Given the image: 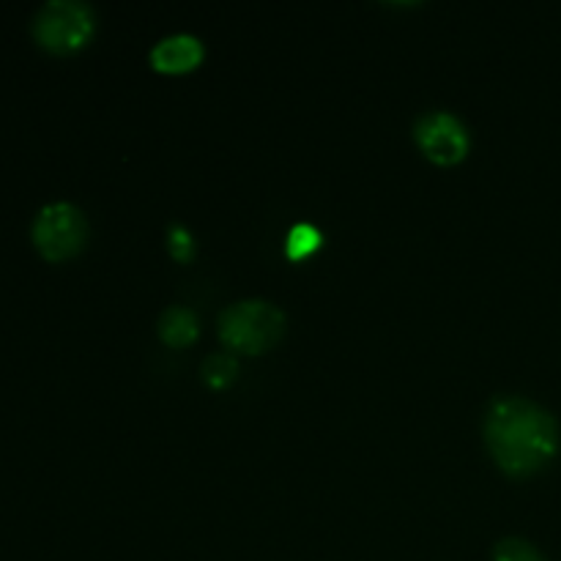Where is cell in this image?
<instances>
[{"mask_svg":"<svg viewBox=\"0 0 561 561\" xmlns=\"http://www.w3.org/2000/svg\"><path fill=\"white\" fill-rule=\"evenodd\" d=\"M33 247L42 252L47 261L60 263L75 257L88 241V219L75 203L55 201L38 208L31 225Z\"/></svg>","mask_w":561,"mask_h":561,"instance_id":"cell-4","label":"cell"},{"mask_svg":"<svg viewBox=\"0 0 561 561\" xmlns=\"http://www.w3.org/2000/svg\"><path fill=\"white\" fill-rule=\"evenodd\" d=\"M493 561H546V557L529 540L507 537V540H502L493 548Z\"/></svg>","mask_w":561,"mask_h":561,"instance_id":"cell-10","label":"cell"},{"mask_svg":"<svg viewBox=\"0 0 561 561\" xmlns=\"http://www.w3.org/2000/svg\"><path fill=\"white\" fill-rule=\"evenodd\" d=\"M96 31V14L82 0H47L31 20V33L42 49L69 55L85 47Z\"/></svg>","mask_w":561,"mask_h":561,"instance_id":"cell-3","label":"cell"},{"mask_svg":"<svg viewBox=\"0 0 561 561\" xmlns=\"http://www.w3.org/2000/svg\"><path fill=\"white\" fill-rule=\"evenodd\" d=\"M206 58V47L197 36L192 33H175V36L162 38L157 47L148 55V64H151L153 71L159 75H190Z\"/></svg>","mask_w":561,"mask_h":561,"instance_id":"cell-6","label":"cell"},{"mask_svg":"<svg viewBox=\"0 0 561 561\" xmlns=\"http://www.w3.org/2000/svg\"><path fill=\"white\" fill-rule=\"evenodd\" d=\"M414 140L427 162L438 168H453L460 164L471 151V135L458 115L447 110H433L425 113L414 124Z\"/></svg>","mask_w":561,"mask_h":561,"instance_id":"cell-5","label":"cell"},{"mask_svg":"<svg viewBox=\"0 0 561 561\" xmlns=\"http://www.w3.org/2000/svg\"><path fill=\"white\" fill-rule=\"evenodd\" d=\"M168 252L173 261L190 263L197 252L195 236L184 225H168Z\"/></svg>","mask_w":561,"mask_h":561,"instance_id":"cell-11","label":"cell"},{"mask_svg":"<svg viewBox=\"0 0 561 561\" xmlns=\"http://www.w3.org/2000/svg\"><path fill=\"white\" fill-rule=\"evenodd\" d=\"M217 332L225 348L233 354H266L283 340L285 312L266 299L233 301L219 312Z\"/></svg>","mask_w":561,"mask_h":561,"instance_id":"cell-2","label":"cell"},{"mask_svg":"<svg viewBox=\"0 0 561 561\" xmlns=\"http://www.w3.org/2000/svg\"><path fill=\"white\" fill-rule=\"evenodd\" d=\"M201 378L208 389L214 392H222L230 383L239 378V362L233 354H211L203 359L201 365Z\"/></svg>","mask_w":561,"mask_h":561,"instance_id":"cell-9","label":"cell"},{"mask_svg":"<svg viewBox=\"0 0 561 561\" xmlns=\"http://www.w3.org/2000/svg\"><path fill=\"white\" fill-rule=\"evenodd\" d=\"M323 244V233L310 222H296L285 236V257L290 263H301L316 255Z\"/></svg>","mask_w":561,"mask_h":561,"instance_id":"cell-8","label":"cell"},{"mask_svg":"<svg viewBox=\"0 0 561 561\" xmlns=\"http://www.w3.org/2000/svg\"><path fill=\"white\" fill-rule=\"evenodd\" d=\"M482 436L499 469L518 480L546 469L559 453V425L551 411L518 394L488 405Z\"/></svg>","mask_w":561,"mask_h":561,"instance_id":"cell-1","label":"cell"},{"mask_svg":"<svg viewBox=\"0 0 561 561\" xmlns=\"http://www.w3.org/2000/svg\"><path fill=\"white\" fill-rule=\"evenodd\" d=\"M157 332L168 348H190L201 337V321L190 307L173 305L159 316Z\"/></svg>","mask_w":561,"mask_h":561,"instance_id":"cell-7","label":"cell"}]
</instances>
